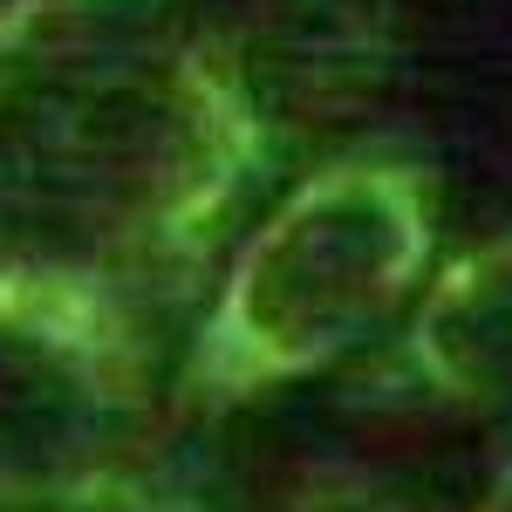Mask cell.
<instances>
[{
  "mask_svg": "<svg viewBox=\"0 0 512 512\" xmlns=\"http://www.w3.org/2000/svg\"><path fill=\"white\" fill-rule=\"evenodd\" d=\"M0 506H151L144 328L96 287L0 267Z\"/></svg>",
  "mask_w": 512,
  "mask_h": 512,
  "instance_id": "obj_3",
  "label": "cell"
},
{
  "mask_svg": "<svg viewBox=\"0 0 512 512\" xmlns=\"http://www.w3.org/2000/svg\"><path fill=\"white\" fill-rule=\"evenodd\" d=\"M403 376L451 410L512 403V226L465 246L417 287Z\"/></svg>",
  "mask_w": 512,
  "mask_h": 512,
  "instance_id": "obj_4",
  "label": "cell"
},
{
  "mask_svg": "<svg viewBox=\"0 0 512 512\" xmlns=\"http://www.w3.org/2000/svg\"><path fill=\"white\" fill-rule=\"evenodd\" d=\"M437 178L410 158H335L246 233L178 369L198 410L294 390L390 328L431 274Z\"/></svg>",
  "mask_w": 512,
  "mask_h": 512,
  "instance_id": "obj_2",
  "label": "cell"
},
{
  "mask_svg": "<svg viewBox=\"0 0 512 512\" xmlns=\"http://www.w3.org/2000/svg\"><path fill=\"white\" fill-rule=\"evenodd\" d=\"M267 158V103L171 0L0 7V267L137 308L198 267Z\"/></svg>",
  "mask_w": 512,
  "mask_h": 512,
  "instance_id": "obj_1",
  "label": "cell"
},
{
  "mask_svg": "<svg viewBox=\"0 0 512 512\" xmlns=\"http://www.w3.org/2000/svg\"><path fill=\"white\" fill-rule=\"evenodd\" d=\"M472 512H512V458L499 465V472L485 478V492H478V506Z\"/></svg>",
  "mask_w": 512,
  "mask_h": 512,
  "instance_id": "obj_5",
  "label": "cell"
}]
</instances>
